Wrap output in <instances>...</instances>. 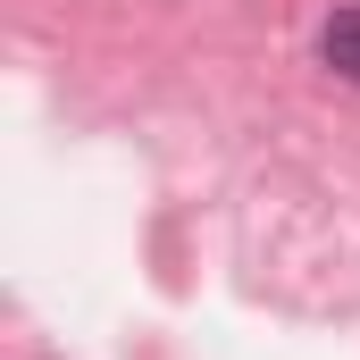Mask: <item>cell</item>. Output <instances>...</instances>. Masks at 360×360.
Listing matches in <instances>:
<instances>
[{"label": "cell", "mask_w": 360, "mask_h": 360, "mask_svg": "<svg viewBox=\"0 0 360 360\" xmlns=\"http://www.w3.org/2000/svg\"><path fill=\"white\" fill-rule=\"evenodd\" d=\"M319 59H327L344 84H360V8H335V17H327V34H319Z\"/></svg>", "instance_id": "cell-1"}]
</instances>
